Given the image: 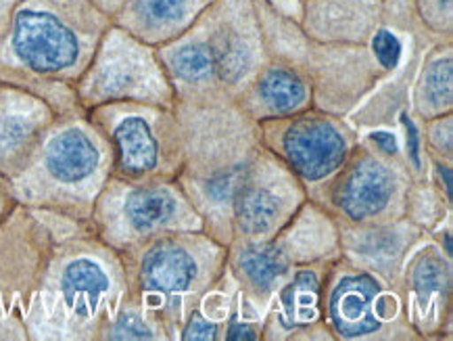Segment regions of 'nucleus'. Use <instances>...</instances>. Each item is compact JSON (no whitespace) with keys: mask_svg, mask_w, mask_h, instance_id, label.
Instances as JSON below:
<instances>
[{"mask_svg":"<svg viewBox=\"0 0 453 341\" xmlns=\"http://www.w3.org/2000/svg\"><path fill=\"white\" fill-rule=\"evenodd\" d=\"M9 199H13V190H11L9 178L0 176V224L9 216Z\"/></svg>","mask_w":453,"mask_h":341,"instance_id":"25","label":"nucleus"},{"mask_svg":"<svg viewBox=\"0 0 453 341\" xmlns=\"http://www.w3.org/2000/svg\"><path fill=\"white\" fill-rule=\"evenodd\" d=\"M449 283L445 264L434 256H422L414 270V289L422 299L443 293V289Z\"/></svg>","mask_w":453,"mask_h":341,"instance_id":"20","label":"nucleus"},{"mask_svg":"<svg viewBox=\"0 0 453 341\" xmlns=\"http://www.w3.org/2000/svg\"><path fill=\"white\" fill-rule=\"evenodd\" d=\"M282 319L288 325H305L316 316L318 281L310 270L295 276V281L282 293Z\"/></svg>","mask_w":453,"mask_h":341,"instance_id":"17","label":"nucleus"},{"mask_svg":"<svg viewBox=\"0 0 453 341\" xmlns=\"http://www.w3.org/2000/svg\"><path fill=\"white\" fill-rule=\"evenodd\" d=\"M124 283V266L101 241L78 239L52 250L32 296L30 331L65 339L101 333Z\"/></svg>","mask_w":453,"mask_h":341,"instance_id":"2","label":"nucleus"},{"mask_svg":"<svg viewBox=\"0 0 453 341\" xmlns=\"http://www.w3.org/2000/svg\"><path fill=\"white\" fill-rule=\"evenodd\" d=\"M370 49L372 55L379 61V66L385 69L397 67L399 59H402V43H399V38L395 36L391 30H387V27H380V30L372 36Z\"/></svg>","mask_w":453,"mask_h":341,"instance_id":"21","label":"nucleus"},{"mask_svg":"<svg viewBox=\"0 0 453 341\" xmlns=\"http://www.w3.org/2000/svg\"><path fill=\"white\" fill-rule=\"evenodd\" d=\"M382 15V0H305L303 34L319 43H364L380 30Z\"/></svg>","mask_w":453,"mask_h":341,"instance_id":"9","label":"nucleus"},{"mask_svg":"<svg viewBox=\"0 0 453 341\" xmlns=\"http://www.w3.org/2000/svg\"><path fill=\"white\" fill-rule=\"evenodd\" d=\"M101 337L104 339H157L155 327L150 325L149 316L138 308L118 310L103 327Z\"/></svg>","mask_w":453,"mask_h":341,"instance_id":"18","label":"nucleus"},{"mask_svg":"<svg viewBox=\"0 0 453 341\" xmlns=\"http://www.w3.org/2000/svg\"><path fill=\"white\" fill-rule=\"evenodd\" d=\"M370 141L379 144L382 153H387V155L397 153V141H395V136L391 135V132H374V135H370Z\"/></svg>","mask_w":453,"mask_h":341,"instance_id":"23","label":"nucleus"},{"mask_svg":"<svg viewBox=\"0 0 453 341\" xmlns=\"http://www.w3.org/2000/svg\"><path fill=\"white\" fill-rule=\"evenodd\" d=\"M111 23L90 0H19L0 32V80L78 84Z\"/></svg>","mask_w":453,"mask_h":341,"instance_id":"1","label":"nucleus"},{"mask_svg":"<svg viewBox=\"0 0 453 341\" xmlns=\"http://www.w3.org/2000/svg\"><path fill=\"white\" fill-rule=\"evenodd\" d=\"M380 287L368 275H347L336 283L328 299V314L336 333L345 339L368 337L379 331L382 321L376 304Z\"/></svg>","mask_w":453,"mask_h":341,"instance_id":"12","label":"nucleus"},{"mask_svg":"<svg viewBox=\"0 0 453 341\" xmlns=\"http://www.w3.org/2000/svg\"><path fill=\"white\" fill-rule=\"evenodd\" d=\"M90 3L95 4L98 11H103L104 15L111 17V19H113V15L118 13L119 7L126 3V0H90Z\"/></svg>","mask_w":453,"mask_h":341,"instance_id":"27","label":"nucleus"},{"mask_svg":"<svg viewBox=\"0 0 453 341\" xmlns=\"http://www.w3.org/2000/svg\"><path fill=\"white\" fill-rule=\"evenodd\" d=\"M226 337L232 339V341H236V339H257L259 335H257V331H255L253 327L241 325V322H234V325L228 329V335H226Z\"/></svg>","mask_w":453,"mask_h":341,"instance_id":"26","label":"nucleus"},{"mask_svg":"<svg viewBox=\"0 0 453 341\" xmlns=\"http://www.w3.org/2000/svg\"><path fill=\"white\" fill-rule=\"evenodd\" d=\"M216 0H126L113 23L155 49L188 30Z\"/></svg>","mask_w":453,"mask_h":341,"instance_id":"10","label":"nucleus"},{"mask_svg":"<svg viewBox=\"0 0 453 341\" xmlns=\"http://www.w3.org/2000/svg\"><path fill=\"white\" fill-rule=\"evenodd\" d=\"M167 82L155 46L111 23L88 69L78 80V95L86 107H98L161 97L167 92Z\"/></svg>","mask_w":453,"mask_h":341,"instance_id":"4","label":"nucleus"},{"mask_svg":"<svg viewBox=\"0 0 453 341\" xmlns=\"http://www.w3.org/2000/svg\"><path fill=\"white\" fill-rule=\"evenodd\" d=\"M257 92L265 105H270L274 112L287 113L303 105L307 86L293 67L270 63L259 69Z\"/></svg>","mask_w":453,"mask_h":341,"instance_id":"15","label":"nucleus"},{"mask_svg":"<svg viewBox=\"0 0 453 341\" xmlns=\"http://www.w3.org/2000/svg\"><path fill=\"white\" fill-rule=\"evenodd\" d=\"M203 281V262L184 236L150 241L134 268L136 293L144 308L161 310L193 293Z\"/></svg>","mask_w":453,"mask_h":341,"instance_id":"7","label":"nucleus"},{"mask_svg":"<svg viewBox=\"0 0 453 341\" xmlns=\"http://www.w3.org/2000/svg\"><path fill=\"white\" fill-rule=\"evenodd\" d=\"M111 166V144L95 121H52L30 161L9 182L17 199L88 218Z\"/></svg>","mask_w":453,"mask_h":341,"instance_id":"3","label":"nucleus"},{"mask_svg":"<svg viewBox=\"0 0 453 341\" xmlns=\"http://www.w3.org/2000/svg\"><path fill=\"white\" fill-rule=\"evenodd\" d=\"M232 204H234L238 229L249 236L268 235L276 227L278 216L282 212V201L276 198L274 190L259 182H249L247 178Z\"/></svg>","mask_w":453,"mask_h":341,"instance_id":"14","label":"nucleus"},{"mask_svg":"<svg viewBox=\"0 0 453 341\" xmlns=\"http://www.w3.org/2000/svg\"><path fill=\"white\" fill-rule=\"evenodd\" d=\"M393 189L391 170L380 161L365 158L345 176L339 205L351 221H365L385 210L393 198Z\"/></svg>","mask_w":453,"mask_h":341,"instance_id":"13","label":"nucleus"},{"mask_svg":"<svg viewBox=\"0 0 453 341\" xmlns=\"http://www.w3.org/2000/svg\"><path fill=\"white\" fill-rule=\"evenodd\" d=\"M282 153L305 181H319L342 166L347 143L328 120L299 118L290 121L284 130Z\"/></svg>","mask_w":453,"mask_h":341,"instance_id":"11","label":"nucleus"},{"mask_svg":"<svg viewBox=\"0 0 453 341\" xmlns=\"http://www.w3.org/2000/svg\"><path fill=\"white\" fill-rule=\"evenodd\" d=\"M92 121L104 132L113 151L111 172L121 181L142 182L161 167V136L153 112L127 101L95 107Z\"/></svg>","mask_w":453,"mask_h":341,"instance_id":"6","label":"nucleus"},{"mask_svg":"<svg viewBox=\"0 0 453 341\" xmlns=\"http://www.w3.org/2000/svg\"><path fill=\"white\" fill-rule=\"evenodd\" d=\"M176 189L167 184L118 181L107 182L95 204V221L109 247L126 250L130 243L142 241L161 230L176 227L180 218Z\"/></svg>","mask_w":453,"mask_h":341,"instance_id":"5","label":"nucleus"},{"mask_svg":"<svg viewBox=\"0 0 453 341\" xmlns=\"http://www.w3.org/2000/svg\"><path fill=\"white\" fill-rule=\"evenodd\" d=\"M242 279L255 291H268L287 270V260L276 245L247 247L236 260Z\"/></svg>","mask_w":453,"mask_h":341,"instance_id":"16","label":"nucleus"},{"mask_svg":"<svg viewBox=\"0 0 453 341\" xmlns=\"http://www.w3.org/2000/svg\"><path fill=\"white\" fill-rule=\"evenodd\" d=\"M55 121L50 107L21 89L0 90V176L15 178Z\"/></svg>","mask_w":453,"mask_h":341,"instance_id":"8","label":"nucleus"},{"mask_svg":"<svg viewBox=\"0 0 453 341\" xmlns=\"http://www.w3.org/2000/svg\"><path fill=\"white\" fill-rule=\"evenodd\" d=\"M416 15L431 34L451 38L453 0H416Z\"/></svg>","mask_w":453,"mask_h":341,"instance_id":"19","label":"nucleus"},{"mask_svg":"<svg viewBox=\"0 0 453 341\" xmlns=\"http://www.w3.org/2000/svg\"><path fill=\"white\" fill-rule=\"evenodd\" d=\"M184 339H195V341H205V339H216L218 337V327L207 319H203L201 314H193V319L188 321V325L184 329Z\"/></svg>","mask_w":453,"mask_h":341,"instance_id":"22","label":"nucleus"},{"mask_svg":"<svg viewBox=\"0 0 453 341\" xmlns=\"http://www.w3.org/2000/svg\"><path fill=\"white\" fill-rule=\"evenodd\" d=\"M403 126L405 130H408V151H410V158L414 161V166H420V149H418V132L414 128V124L405 118L403 115Z\"/></svg>","mask_w":453,"mask_h":341,"instance_id":"24","label":"nucleus"},{"mask_svg":"<svg viewBox=\"0 0 453 341\" xmlns=\"http://www.w3.org/2000/svg\"><path fill=\"white\" fill-rule=\"evenodd\" d=\"M17 3H19V0H0V32L4 30V26H7L11 11L15 9Z\"/></svg>","mask_w":453,"mask_h":341,"instance_id":"28","label":"nucleus"}]
</instances>
